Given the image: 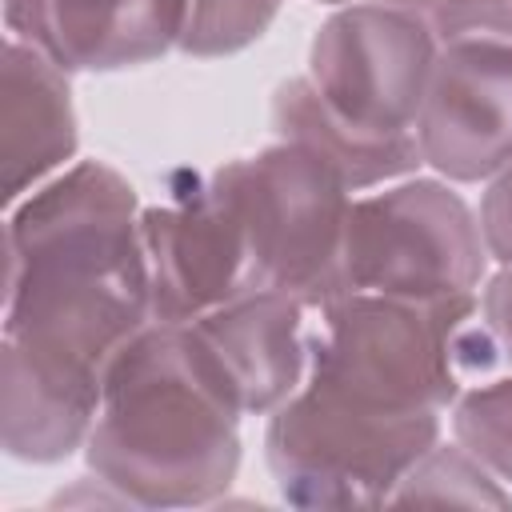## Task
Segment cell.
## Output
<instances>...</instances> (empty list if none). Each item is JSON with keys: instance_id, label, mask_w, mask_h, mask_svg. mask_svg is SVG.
I'll list each match as a JSON object with an SVG mask.
<instances>
[{"instance_id": "obj_1", "label": "cell", "mask_w": 512, "mask_h": 512, "mask_svg": "<svg viewBox=\"0 0 512 512\" xmlns=\"http://www.w3.org/2000/svg\"><path fill=\"white\" fill-rule=\"evenodd\" d=\"M84 460L136 508H196L232 488L240 408L204 364L188 324L152 320L116 352Z\"/></svg>"}, {"instance_id": "obj_2", "label": "cell", "mask_w": 512, "mask_h": 512, "mask_svg": "<svg viewBox=\"0 0 512 512\" xmlns=\"http://www.w3.org/2000/svg\"><path fill=\"white\" fill-rule=\"evenodd\" d=\"M500 364L480 296L404 300L344 292L308 324V384L380 412H444Z\"/></svg>"}, {"instance_id": "obj_3", "label": "cell", "mask_w": 512, "mask_h": 512, "mask_svg": "<svg viewBox=\"0 0 512 512\" xmlns=\"http://www.w3.org/2000/svg\"><path fill=\"white\" fill-rule=\"evenodd\" d=\"M440 440L436 412H380L300 384L264 428L276 492L296 508L388 504L408 468Z\"/></svg>"}, {"instance_id": "obj_4", "label": "cell", "mask_w": 512, "mask_h": 512, "mask_svg": "<svg viewBox=\"0 0 512 512\" xmlns=\"http://www.w3.org/2000/svg\"><path fill=\"white\" fill-rule=\"evenodd\" d=\"M212 180L244 228L260 292H288L312 312L336 300L352 188L324 156L276 140L220 164Z\"/></svg>"}, {"instance_id": "obj_5", "label": "cell", "mask_w": 512, "mask_h": 512, "mask_svg": "<svg viewBox=\"0 0 512 512\" xmlns=\"http://www.w3.org/2000/svg\"><path fill=\"white\" fill-rule=\"evenodd\" d=\"M148 284L136 188L100 160H80L32 188L8 216L4 300Z\"/></svg>"}, {"instance_id": "obj_6", "label": "cell", "mask_w": 512, "mask_h": 512, "mask_svg": "<svg viewBox=\"0 0 512 512\" xmlns=\"http://www.w3.org/2000/svg\"><path fill=\"white\" fill-rule=\"evenodd\" d=\"M488 264L480 220L444 180L416 176L352 200L340 244V292L404 300L476 296Z\"/></svg>"}, {"instance_id": "obj_7", "label": "cell", "mask_w": 512, "mask_h": 512, "mask_svg": "<svg viewBox=\"0 0 512 512\" xmlns=\"http://www.w3.org/2000/svg\"><path fill=\"white\" fill-rule=\"evenodd\" d=\"M424 12L392 4H340L312 36L308 80L320 100L360 132L408 136L436 60Z\"/></svg>"}, {"instance_id": "obj_8", "label": "cell", "mask_w": 512, "mask_h": 512, "mask_svg": "<svg viewBox=\"0 0 512 512\" xmlns=\"http://www.w3.org/2000/svg\"><path fill=\"white\" fill-rule=\"evenodd\" d=\"M152 320L188 324L256 288L244 228L212 172H176L168 196L140 208Z\"/></svg>"}, {"instance_id": "obj_9", "label": "cell", "mask_w": 512, "mask_h": 512, "mask_svg": "<svg viewBox=\"0 0 512 512\" xmlns=\"http://www.w3.org/2000/svg\"><path fill=\"white\" fill-rule=\"evenodd\" d=\"M416 144L424 164L452 184L492 180L512 164V44L488 36L440 40Z\"/></svg>"}, {"instance_id": "obj_10", "label": "cell", "mask_w": 512, "mask_h": 512, "mask_svg": "<svg viewBox=\"0 0 512 512\" xmlns=\"http://www.w3.org/2000/svg\"><path fill=\"white\" fill-rule=\"evenodd\" d=\"M308 312L288 292H248L188 320L204 364L240 416H268L304 384Z\"/></svg>"}, {"instance_id": "obj_11", "label": "cell", "mask_w": 512, "mask_h": 512, "mask_svg": "<svg viewBox=\"0 0 512 512\" xmlns=\"http://www.w3.org/2000/svg\"><path fill=\"white\" fill-rule=\"evenodd\" d=\"M4 24L68 76L120 72L176 48L180 0H4Z\"/></svg>"}, {"instance_id": "obj_12", "label": "cell", "mask_w": 512, "mask_h": 512, "mask_svg": "<svg viewBox=\"0 0 512 512\" xmlns=\"http://www.w3.org/2000/svg\"><path fill=\"white\" fill-rule=\"evenodd\" d=\"M76 108L68 72L24 40L4 44L0 60V188L16 204L48 172L76 156Z\"/></svg>"}, {"instance_id": "obj_13", "label": "cell", "mask_w": 512, "mask_h": 512, "mask_svg": "<svg viewBox=\"0 0 512 512\" xmlns=\"http://www.w3.org/2000/svg\"><path fill=\"white\" fill-rule=\"evenodd\" d=\"M272 128H276V140H292V144H304L316 156H324L344 176V184L352 192L384 184V180L412 176L424 164L416 132H408V136H372V132L352 128L348 120H340L320 100V92L312 88L308 76H292L276 88Z\"/></svg>"}, {"instance_id": "obj_14", "label": "cell", "mask_w": 512, "mask_h": 512, "mask_svg": "<svg viewBox=\"0 0 512 512\" xmlns=\"http://www.w3.org/2000/svg\"><path fill=\"white\" fill-rule=\"evenodd\" d=\"M404 500H440V504H480V508H508L512 496L500 488V480L460 444L444 448L432 444L412 468L408 476L396 484L388 504H404Z\"/></svg>"}, {"instance_id": "obj_15", "label": "cell", "mask_w": 512, "mask_h": 512, "mask_svg": "<svg viewBox=\"0 0 512 512\" xmlns=\"http://www.w3.org/2000/svg\"><path fill=\"white\" fill-rule=\"evenodd\" d=\"M276 12L280 0H180L176 48L196 60L244 52L268 32Z\"/></svg>"}, {"instance_id": "obj_16", "label": "cell", "mask_w": 512, "mask_h": 512, "mask_svg": "<svg viewBox=\"0 0 512 512\" xmlns=\"http://www.w3.org/2000/svg\"><path fill=\"white\" fill-rule=\"evenodd\" d=\"M452 432L496 480L512 484V376L464 388L452 404Z\"/></svg>"}, {"instance_id": "obj_17", "label": "cell", "mask_w": 512, "mask_h": 512, "mask_svg": "<svg viewBox=\"0 0 512 512\" xmlns=\"http://www.w3.org/2000/svg\"><path fill=\"white\" fill-rule=\"evenodd\" d=\"M428 20L436 28V40L488 36L512 44V0H444Z\"/></svg>"}, {"instance_id": "obj_18", "label": "cell", "mask_w": 512, "mask_h": 512, "mask_svg": "<svg viewBox=\"0 0 512 512\" xmlns=\"http://www.w3.org/2000/svg\"><path fill=\"white\" fill-rule=\"evenodd\" d=\"M480 236L492 260L512 268V164H504L480 200Z\"/></svg>"}, {"instance_id": "obj_19", "label": "cell", "mask_w": 512, "mask_h": 512, "mask_svg": "<svg viewBox=\"0 0 512 512\" xmlns=\"http://www.w3.org/2000/svg\"><path fill=\"white\" fill-rule=\"evenodd\" d=\"M480 320L488 328V340H492L500 364L512 368V268H500L480 288Z\"/></svg>"}, {"instance_id": "obj_20", "label": "cell", "mask_w": 512, "mask_h": 512, "mask_svg": "<svg viewBox=\"0 0 512 512\" xmlns=\"http://www.w3.org/2000/svg\"><path fill=\"white\" fill-rule=\"evenodd\" d=\"M320 4H392V8H412V12L432 16L444 0H320Z\"/></svg>"}]
</instances>
